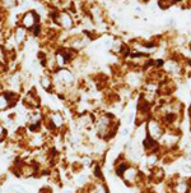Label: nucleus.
Listing matches in <instances>:
<instances>
[{
	"label": "nucleus",
	"instance_id": "9",
	"mask_svg": "<svg viewBox=\"0 0 191 193\" xmlns=\"http://www.w3.org/2000/svg\"><path fill=\"white\" fill-rule=\"evenodd\" d=\"M54 58H55V63H56L57 69L69 67V64H68V61H66L65 56L63 55V52L60 51V49H59V47H56V50L54 51Z\"/></svg>",
	"mask_w": 191,
	"mask_h": 193
},
{
	"label": "nucleus",
	"instance_id": "4",
	"mask_svg": "<svg viewBox=\"0 0 191 193\" xmlns=\"http://www.w3.org/2000/svg\"><path fill=\"white\" fill-rule=\"evenodd\" d=\"M121 179L124 180V183L129 187H133V186H136L139 182H142V171L139 170L135 165H129V168L124 171L123 177Z\"/></svg>",
	"mask_w": 191,
	"mask_h": 193
},
{
	"label": "nucleus",
	"instance_id": "13",
	"mask_svg": "<svg viewBox=\"0 0 191 193\" xmlns=\"http://www.w3.org/2000/svg\"><path fill=\"white\" fill-rule=\"evenodd\" d=\"M187 192H189L187 183H178L173 187V193H187Z\"/></svg>",
	"mask_w": 191,
	"mask_h": 193
},
{
	"label": "nucleus",
	"instance_id": "14",
	"mask_svg": "<svg viewBox=\"0 0 191 193\" xmlns=\"http://www.w3.org/2000/svg\"><path fill=\"white\" fill-rule=\"evenodd\" d=\"M6 138H8V130L4 127L3 121L0 120V143H3L4 141H6Z\"/></svg>",
	"mask_w": 191,
	"mask_h": 193
},
{
	"label": "nucleus",
	"instance_id": "10",
	"mask_svg": "<svg viewBox=\"0 0 191 193\" xmlns=\"http://www.w3.org/2000/svg\"><path fill=\"white\" fill-rule=\"evenodd\" d=\"M43 31H45V24L42 22H40L36 26H33L29 32H31V36L33 39H41L43 36Z\"/></svg>",
	"mask_w": 191,
	"mask_h": 193
},
{
	"label": "nucleus",
	"instance_id": "15",
	"mask_svg": "<svg viewBox=\"0 0 191 193\" xmlns=\"http://www.w3.org/2000/svg\"><path fill=\"white\" fill-rule=\"evenodd\" d=\"M157 161H158V156L155 154H150V155H148V157H146V164H148V166H150V168L157 164Z\"/></svg>",
	"mask_w": 191,
	"mask_h": 193
},
{
	"label": "nucleus",
	"instance_id": "12",
	"mask_svg": "<svg viewBox=\"0 0 191 193\" xmlns=\"http://www.w3.org/2000/svg\"><path fill=\"white\" fill-rule=\"evenodd\" d=\"M92 175L97 179V180H102L103 175H102V168L99 166V164H93L92 166Z\"/></svg>",
	"mask_w": 191,
	"mask_h": 193
},
{
	"label": "nucleus",
	"instance_id": "1",
	"mask_svg": "<svg viewBox=\"0 0 191 193\" xmlns=\"http://www.w3.org/2000/svg\"><path fill=\"white\" fill-rule=\"evenodd\" d=\"M75 23H76L75 14H73L70 10L60 9L59 14H57V18H56L55 23H53V24L59 27L60 31H70L75 27Z\"/></svg>",
	"mask_w": 191,
	"mask_h": 193
},
{
	"label": "nucleus",
	"instance_id": "5",
	"mask_svg": "<svg viewBox=\"0 0 191 193\" xmlns=\"http://www.w3.org/2000/svg\"><path fill=\"white\" fill-rule=\"evenodd\" d=\"M22 104L25 109L31 110H36V109H41V97L38 96V93L34 90H29L22 97Z\"/></svg>",
	"mask_w": 191,
	"mask_h": 193
},
{
	"label": "nucleus",
	"instance_id": "16",
	"mask_svg": "<svg viewBox=\"0 0 191 193\" xmlns=\"http://www.w3.org/2000/svg\"><path fill=\"white\" fill-rule=\"evenodd\" d=\"M38 193H53V191H51V188H49V187H42Z\"/></svg>",
	"mask_w": 191,
	"mask_h": 193
},
{
	"label": "nucleus",
	"instance_id": "7",
	"mask_svg": "<svg viewBox=\"0 0 191 193\" xmlns=\"http://www.w3.org/2000/svg\"><path fill=\"white\" fill-rule=\"evenodd\" d=\"M162 127L158 121L155 120H149L148 125H146V136L153 138L154 141H157V139H159L162 137Z\"/></svg>",
	"mask_w": 191,
	"mask_h": 193
},
{
	"label": "nucleus",
	"instance_id": "6",
	"mask_svg": "<svg viewBox=\"0 0 191 193\" xmlns=\"http://www.w3.org/2000/svg\"><path fill=\"white\" fill-rule=\"evenodd\" d=\"M29 37V31H27L24 27H22L21 24H17L14 26L13 28V39L17 43V46L18 47H22L25 45V42H27Z\"/></svg>",
	"mask_w": 191,
	"mask_h": 193
},
{
	"label": "nucleus",
	"instance_id": "3",
	"mask_svg": "<svg viewBox=\"0 0 191 193\" xmlns=\"http://www.w3.org/2000/svg\"><path fill=\"white\" fill-rule=\"evenodd\" d=\"M40 22H41V17L36 12V9H28V10L23 12L19 15V19H18V24H21L22 27H24L27 31H31L33 26H36Z\"/></svg>",
	"mask_w": 191,
	"mask_h": 193
},
{
	"label": "nucleus",
	"instance_id": "8",
	"mask_svg": "<svg viewBox=\"0 0 191 193\" xmlns=\"http://www.w3.org/2000/svg\"><path fill=\"white\" fill-rule=\"evenodd\" d=\"M40 86L43 88V91L47 93H54V82H53V76L49 72H43L40 76Z\"/></svg>",
	"mask_w": 191,
	"mask_h": 193
},
{
	"label": "nucleus",
	"instance_id": "18",
	"mask_svg": "<svg viewBox=\"0 0 191 193\" xmlns=\"http://www.w3.org/2000/svg\"><path fill=\"white\" fill-rule=\"evenodd\" d=\"M187 193H191V189H189V192H187Z\"/></svg>",
	"mask_w": 191,
	"mask_h": 193
},
{
	"label": "nucleus",
	"instance_id": "17",
	"mask_svg": "<svg viewBox=\"0 0 191 193\" xmlns=\"http://www.w3.org/2000/svg\"><path fill=\"white\" fill-rule=\"evenodd\" d=\"M129 133H130V129H129L127 127H125V128L121 129V136H127Z\"/></svg>",
	"mask_w": 191,
	"mask_h": 193
},
{
	"label": "nucleus",
	"instance_id": "11",
	"mask_svg": "<svg viewBox=\"0 0 191 193\" xmlns=\"http://www.w3.org/2000/svg\"><path fill=\"white\" fill-rule=\"evenodd\" d=\"M9 109H10V102H9V99H8V96H6V92L2 91L0 92V113L6 111Z\"/></svg>",
	"mask_w": 191,
	"mask_h": 193
},
{
	"label": "nucleus",
	"instance_id": "2",
	"mask_svg": "<svg viewBox=\"0 0 191 193\" xmlns=\"http://www.w3.org/2000/svg\"><path fill=\"white\" fill-rule=\"evenodd\" d=\"M89 42L91 41L85 36H83L82 33H74V35H69L61 45H65L68 47L75 50L76 52H79L80 50H83V49H85L87 46H88Z\"/></svg>",
	"mask_w": 191,
	"mask_h": 193
}]
</instances>
